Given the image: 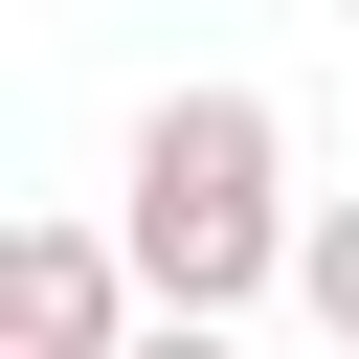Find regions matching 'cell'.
I'll return each mask as SVG.
<instances>
[{"label":"cell","instance_id":"1","mask_svg":"<svg viewBox=\"0 0 359 359\" xmlns=\"http://www.w3.org/2000/svg\"><path fill=\"white\" fill-rule=\"evenodd\" d=\"M112 247H135V292L180 337H247V292H292V247H314L269 90H157L135 157H112Z\"/></svg>","mask_w":359,"mask_h":359},{"label":"cell","instance_id":"2","mask_svg":"<svg viewBox=\"0 0 359 359\" xmlns=\"http://www.w3.org/2000/svg\"><path fill=\"white\" fill-rule=\"evenodd\" d=\"M135 337H157V292L112 224H0V359H135Z\"/></svg>","mask_w":359,"mask_h":359},{"label":"cell","instance_id":"3","mask_svg":"<svg viewBox=\"0 0 359 359\" xmlns=\"http://www.w3.org/2000/svg\"><path fill=\"white\" fill-rule=\"evenodd\" d=\"M292 314H314V337L359 359V202H314V247H292Z\"/></svg>","mask_w":359,"mask_h":359},{"label":"cell","instance_id":"4","mask_svg":"<svg viewBox=\"0 0 359 359\" xmlns=\"http://www.w3.org/2000/svg\"><path fill=\"white\" fill-rule=\"evenodd\" d=\"M135 359H247V337H180V314H157V337H135Z\"/></svg>","mask_w":359,"mask_h":359}]
</instances>
